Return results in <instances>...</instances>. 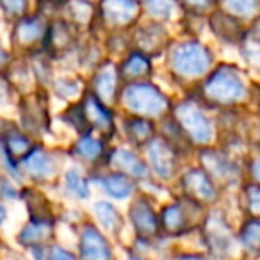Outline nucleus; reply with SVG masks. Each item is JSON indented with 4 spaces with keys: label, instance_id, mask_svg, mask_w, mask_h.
Returning <instances> with one entry per match:
<instances>
[{
    "label": "nucleus",
    "instance_id": "nucleus-1",
    "mask_svg": "<svg viewBox=\"0 0 260 260\" xmlns=\"http://www.w3.org/2000/svg\"><path fill=\"white\" fill-rule=\"evenodd\" d=\"M170 62L177 75L196 79L205 75L212 66V52L200 41H180L171 48Z\"/></svg>",
    "mask_w": 260,
    "mask_h": 260
},
{
    "label": "nucleus",
    "instance_id": "nucleus-2",
    "mask_svg": "<svg viewBox=\"0 0 260 260\" xmlns=\"http://www.w3.org/2000/svg\"><path fill=\"white\" fill-rule=\"evenodd\" d=\"M244 82L239 72L230 64H221L205 82V94L217 104H232L244 96Z\"/></svg>",
    "mask_w": 260,
    "mask_h": 260
},
{
    "label": "nucleus",
    "instance_id": "nucleus-3",
    "mask_svg": "<svg viewBox=\"0 0 260 260\" xmlns=\"http://www.w3.org/2000/svg\"><path fill=\"white\" fill-rule=\"evenodd\" d=\"M141 13V0H98L94 18L100 20L104 25L119 30L134 25Z\"/></svg>",
    "mask_w": 260,
    "mask_h": 260
},
{
    "label": "nucleus",
    "instance_id": "nucleus-4",
    "mask_svg": "<svg viewBox=\"0 0 260 260\" xmlns=\"http://www.w3.org/2000/svg\"><path fill=\"white\" fill-rule=\"evenodd\" d=\"M50 25V20L45 13L38 11L16 20L13 29V43L22 50H32L36 47H45V38Z\"/></svg>",
    "mask_w": 260,
    "mask_h": 260
},
{
    "label": "nucleus",
    "instance_id": "nucleus-5",
    "mask_svg": "<svg viewBox=\"0 0 260 260\" xmlns=\"http://www.w3.org/2000/svg\"><path fill=\"white\" fill-rule=\"evenodd\" d=\"M125 104L128 109L145 116H159L166 111L168 100L152 84H132L125 89Z\"/></svg>",
    "mask_w": 260,
    "mask_h": 260
},
{
    "label": "nucleus",
    "instance_id": "nucleus-6",
    "mask_svg": "<svg viewBox=\"0 0 260 260\" xmlns=\"http://www.w3.org/2000/svg\"><path fill=\"white\" fill-rule=\"evenodd\" d=\"M175 114H177L178 123L184 126V130L192 139H196V141H200V143H207L212 139V126H210V121L196 105L182 104L177 107Z\"/></svg>",
    "mask_w": 260,
    "mask_h": 260
},
{
    "label": "nucleus",
    "instance_id": "nucleus-7",
    "mask_svg": "<svg viewBox=\"0 0 260 260\" xmlns=\"http://www.w3.org/2000/svg\"><path fill=\"white\" fill-rule=\"evenodd\" d=\"M77 29L79 27L66 18L50 20V25L45 38V50L52 54H64L70 48H73L77 40Z\"/></svg>",
    "mask_w": 260,
    "mask_h": 260
},
{
    "label": "nucleus",
    "instance_id": "nucleus-8",
    "mask_svg": "<svg viewBox=\"0 0 260 260\" xmlns=\"http://www.w3.org/2000/svg\"><path fill=\"white\" fill-rule=\"evenodd\" d=\"M209 25L212 27V32L219 40L226 41V43L244 41L246 34H248L244 25H242V20H239L237 16L230 15V13L223 11V9H216L209 16Z\"/></svg>",
    "mask_w": 260,
    "mask_h": 260
},
{
    "label": "nucleus",
    "instance_id": "nucleus-9",
    "mask_svg": "<svg viewBox=\"0 0 260 260\" xmlns=\"http://www.w3.org/2000/svg\"><path fill=\"white\" fill-rule=\"evenodd\" d=\"M136 41H138L139 52H143V54H159L168 43V30L164 29L162 23L150 22L138 29Z\"/></svg>",
    "mask_w": 260,
    "mask_h": 260
},
{
    "label": "nucleus",
    "instance_id": "nucleus-10",
    "mask_svg": "<svg viewBox=\"0 0 260 260\" xmlns=\"http://www.w3.org/2000/svg\"><path fill=\"white\" fill-rule=\"evenodd\" d=\"M80 255L82 260H111L112 253L104 235L93 226H86L80 239Z\"/></svg>",
    "mask_w": 260,
    "mask_h": 260
},
{
    "label": "nucleus",
    "instance_id": "nucleus-11",
    "mask_svg": "<svg viewBox=\"0 0 260 260\" xmlns=\"http://www.w3.org/2000/svg\"><path fill=\"white\" fill-rule=\"evenodd\" d=\"M130 219L134 223L136 230L141 235H145V237H152V235H155L159 232L160 226L159 217L155 216L153 209L145 200H139V202H136L132 205V209H130Z\"/></svg>",
    "mask_w": 260,
    "mask_h": 260
},
{
    "label": "nucleus",
    "instance_id": "nucleus-12",
    "mask_svg": "<svg viewBox=\"0 0 260 260\" xmlns=\"http://www.w3.org/2000/svg\"><path fill=\"white\" fill-rule=\"evenodd\" d=\"M150 160L157 175L162 178H170L175 171V153L170 145L164 141H155L150 146Z\"/></svg>",
    "mask_w": 260,
    "mask_h": 260
},
{
    "label": "nucleus",
    "instance_id": "nucleus-13",
    "mask_svg": "<svg viewBox=\"0 0 260 260\" xmlns=\"http://www.w3.org/2000/svg\"><path fill=\"white\" fill-rule=\"evenodd\" d=\"M184 184H185V191L191 196H196L198 200L210 202V200L216 198V189H214L210 178L202 170L189 171L184 178Z\"/></svg>",
    "mask_w": 260,
    "mask_h": 260
},
{
    "label": "nucleus",
    "instance_id": "nucleus-14",
    "mask_svg": "<svg viewBox=\"0 0 260 260\" xmlns=\"http://www.w3.org/2000/svg\"><path fill=\"white\" fill-rule=\"evenodd\" d=\"M61 9L66 13V20L75 23L77 27L86 25L96 16V6L91 0H64Z\"/></svg>",
    "mask_w": 260,
    "mask_h": 260
},
{
    "label": "nucleus",
    "instance_id": "nucleus-15",
    "mask_svg": "<svg viewBox=\"0 0 260 260\" xmlns=\"http://www.w3.org/2000/svg\"><path fill=\"white\" fill-rule=\"evenodd\" d=\"M23 166L27 168L30 175H34L36 178H45L50 177L55 170V164L52 160V157L43 150H32L29 155L23 160Z\"/></svg>",
    "mask_w": 260,
    "mask_h": 260
},
{
    "label": "nucleus",
    "instance_id": "nucleus-16",
    "mask_svg": "<svg viewBox=\"0 0 260 260\" xmlns=\"http://www.w3.org/2000/svg\"><path fill=\"white\" fill-rule=\"evenodd\" d=\"M141 6L143 11L157 22L171 20L178 11H182L178 0H141Z\"/></svg>",
    "mask_w": 260,
    "mask_h": 260
},
{
    "label": "nucleus",
    "instance_id": "nucleus-17",
    "mask_svg": "<svg viewBox=\"0 0 260 260\" xmlns=\"http://www.w3.org/2000/svg\"><path fill=\"white\" fill-rule=\"evenodd\" d=\"M84 118L91 125H96L102 130H111L112 128V118L109 114V111L104 107L100 100L96 96H89L86 102V109H84Z\"/></svg>",
    "mask_w": 260,
    "mask_h": 260
},
{
    "label": "nucleus",
    "instance_id": "nucleus-18",
    "mask_svg": "<svg viewBox=\"0 0 260 260\" xmlns=\"http://www.w3.org/2000/svg\"><path fill=\"white\" fill-rule=\"evenodd\" d=\"M219 9L239 20L256 18L260 15V0H219Z\"/></svg>",
    "mask_w": 260,
    "mask_h": 260
},
{
    "label": "nucleus",
    "instance_id": "nucleus-19",
    "mask_svg": "<svg viewBox=\"0 0 260 260\" xmlns=\"http://www.w3.org/2000/svg\"><path fill=\"white\" fill-rule=\"evenodd\" d=\"M112 160H114V166L125 171V175H132L134 178H143L146 175L145 162L128 150H116Z\"/></svg>",
    "mask_w": 260,
    "mask_h": 260
},
{
    "label": "nucleus",
    "instance_id": "nucleus-20",
    "mask_svg": "<svg viewBox=\"0 0 260 260\" xmlns=\"http://www.w3.org/2000/svg\"><path fill=\"white\" fill-rule=\"evenodd\" d=\"M152 70V62L150 57L143 52L136 50L132 54H128V57L125 59V62L121 64V73L128 79H139V77H145Z\"/></svg>",
    "mask_w": 260,
    "mask_h": 260
},
{
    "label": "nucleus",
    "instance_id": "nucleus-21",
    "mask_svg": "<svg viewBox=\"0 0 260 260\" xmlns=\"http://www.w3.org/2000/svg\"><path fill=\"white\" fill-rule=\"evenodd\" d=\"M189 221L191 219H185V209L180 207V203H175V205H170L168 209H164L162 217H160V223L170 234L185 232L189 228Z\"/></svg>",
    "mask_w": 260,
    "mask_h": 260
},
{
    "label": "nucleus",
    "instance_id": "nucleus-22",
    "mask_svg": "<svg viewBox=\"0 0 260 260\" xmlns=\"http://www.w3.org/2000/svg\"><path fill=\"white\" fill-rule=\"evenodd\" d=\"M100 185L105 189V192L118 200H123L132 192L134 182L130 180L128 175H109L100 180Z\"/></svg>",
    "mask_w": 260,
    "mask_h": 260
},
{
    "label": "nucleus",
    "instance_id": "nucleus-23",
    "mask_svg": "<svg viewBox=\"0 0 260 260\" xmlns=\"http://www.w3.org/2000/svg\"><path fill=\"white\" fill-rule=\"evenodd\" d=\"M178 6L189 16L209 18L216 9H219V0H178Z\"/></svg>",
    "mask_w": 260,
    "mask_h": 260
},
{
    "label": "nucleus",
    "instance_id": "nucleus-24",
    "mask_svg": "<svg viewBox=\"0 0 260 260\" xmlns=\"http://www.w3.org/2000/svg\"><path fill=\"white\" fill-rule=\"evenodd\" d=\"M116 82H118V72L112 64H107L98 72L96 79H94V87L96 93L102 98H111L116 89Z\"/></svg>",
    "mask_w": 260,
    "mask_h": 260
},
{
    "label": "nucleus",
    "instance_id": "nucleus-25",
    "mask_svg": "<svg viewBox=\"0 0 260 260\" xmlns=\"http://www.w3.org/2000/svg\"><path fill=\"white\" fill-rule=\"evenodd\" d=\"M4 152L6 155H11L13 159L27 157L30 153V141L18 132H11V134L8 132L4 136Z\"/></svg>",
    "mask_w": 260,
    "mask_h": 260
},
{
    "label": "nucleus",
    "instance_id": "nucleus-26",
    "mask_svg": "<svg viewBox=\"0 0 260 260\" xmlns=\"http://www.w3.org/2000/svg\"><path fill=\"white\" fill-rule=\"evenodd\" d=\"M126 130H128V138L136 143V145H143L152 138V125H150L148 119H132V121L126 123Z\"/></svg>",
    "mask_w": 260,
    "mask_h": 260
},
{
    "label": "nucleus",
    "instance_id": "nucleus-27",
    "mask_svg": "<svg viewBox=\"0 0 260 260\" xmlns=\"http://www.w3.org/2000/svg\"><path fill=\"white\" fill-rule=\"evenodd\" d=\"M94 210H96V216H98V219H100V223L104 224L107 230H118L119 224H121V221H119L121 217H119L118 210H116L111 203H105V202L96 203Z\"/></svg>",
    "mask_w": 260,
    "mask_h": 260
},
{
    "label": "nucleus",
    "instance_id": "nucleus-28",
    "mask_svg": "<svg viewBox=\"0 0 260 260\" xmlns=\"http://www.w3.org/2000/svg\"><path fill=\"white\" fill-rule=\"evenodd\" d=\"M241 239L249 251H260V219L248 221L241 232Z\"/></svg>",
    "mask_w": 260,
    "mask_h": 260
},
{
    "label": "nucleus",
    "instance_id": "nucleus-29",
    "mask_svg": "<svg viewBox=\"0 0 260 260\" xmlns=\"http://www.w3.org/2000/svg\"><path fill=\"white\" fill-rule=\"evenodd\" d=\"M29 6L30 0H0V11L15 22L29 15Z\"/></svg>",
    "mask_w": 260,
    "mask_h": 260
},
{
    "label": "nucleus",
    "instance_id": "nucleus-30",
    "mask_svg": "<svg viewBox=\"0 0 260 260\" xmlns=\"http://www.w3.org/2000/svg\"><path fill=\"white\" fill-rule=\"evenodd\" d=\"M77 153H79V155H82L84 159L93 160L102 153V145L93 138H84L82 141L77 145Z\"/></svg>",
    "mask_w": 260,
    "mask_h": 260
},
{
    "label": "nucleus",
    "instance_id": "nucleus-31",
    "mask_svg": "<svg viewBox=\"0 0 260 260\" xmlns=\"http://www.w3.org/2000/svg\"><path fill=\"white\" fill-rule=\"evenodd\" d=\"M66 185H68L70 191L75 192V194L80 196V198H86V196L89 194V191H87L86 180H84V178L80 177V173L77 170H72L68 173V177H66Z\"/></svg>",
    "mask_w": 260,
    "mask_h": 260
},
{
    "label": "nucleus",
    "instance_id": "nucleus-32",
    "mask_svg": "<svg viewBox=\"0 0 260 260\" xmlns=\"http://www.w3.org/2000/svg\"><path fill=\"white\" fill-rule=\"evenodd\" d=\"M246 196H248V207L253 214L260 216V187L258 185H249L248 191H246Z\"/></svg>",
    "mask_w": 260,
    "mask_h": 260
},
{
    "label": "nucleus",
    "instance_id": "nucleus-33",
    "mask_svg": "<svg viewBox=\"0 0 260 260\" xmlns=\"http://www.w3.org/2000/svg\"><path fill=\"white\" fill-rule=\"evenodd\" d=\"M48 260H75L73 258L72 253H68L66 249L62 248H54L50 253V256H48Z\"/></svg>",
    "mask_w": 260,
    "mask_h": 260
},
{
    "label": "nucleus",
    "instance_id": "nucleus-34",
    "mask_svg": "<svg viewBox=\"0 0 260 260\" xmlns=\"http://www.w3.org/2000/svg\"><path fill=\"white\" fill-rule=\"evenodd\" d=\"M8 62H9V52L2 47V43H0V70L4 68Z\"/></svg>",
    "mask_w": 260,
    "mask_h": 260
},
{
    "label": "nucleus",
    "instance_id": "nucleus-35",
    "mask_svg": "<svg viewBox=\"0 0 260 260\" xmlns=\"http://www.w3.org/2000/svg\"><path fill=\"white\" fill-rule=\"evenodd\" d=\"M8 102V86H6L2 80H0V105Z\"/></svg>",
    "mask_w": 260,
    "mask_h": 260
},
{
    "label": "nucleus",
    "instance_id": "nucleus-36",
    "mask_svg": "<svg viewBox=\"0 0 260 260\" xmlns=\"http://www.w3.org/2000/svg\"><path fill=\"white\" fill-rule=\"evenodd\" d=\"M6 217H8V212H6V207L0 203V226L4 224V221H6Z\"/></svg>",
    "mask_w": 260,
    "mask_h": 260
},
{
    "label": "nucleus",
    "instance_id": "nucleus-37",
    "mask_svg": "<svg viewBox=\"0 0 260 260\" xmlns=\"http://www.w3.org/2000/svg\"><path fill=\"white\" fill-rule=\"evenodd\" d=\"M253 175H255V177H256V180L260 182V159L256 160L255 164H253Z\"/></svg>",
    "mask_w": 260,
    "mask_h": 260
},
{
    "label": "nucleus",
    "instance_id": "nucleus-38",
    "mask_svg": "<svg viewBox=\"0 0 260 260\" xmlns=\"http://www.w3.org/2000/svg\"><path fill=\"white\" fill-rule=\"evenodd\" d=\"M182 260H202L200 256H184Z\"/></svg>",
    "mask_w": 260,
    "mask_h": 260
},
{
    "label": "nucleus",
    "instance_id": "nucleus-39",
    "mask_svg": "<svg viewBox=\"0 0 260 260\" xmlns=\"http://www.w3.org/2000/svg\"><path fill=\"white\" fill-rule=\"evenodd\" d=\"M134 260H138V258H134Z\"/></svg>",
    "mask_w": 260,
    "mask_h": 260
}]
</instances>
